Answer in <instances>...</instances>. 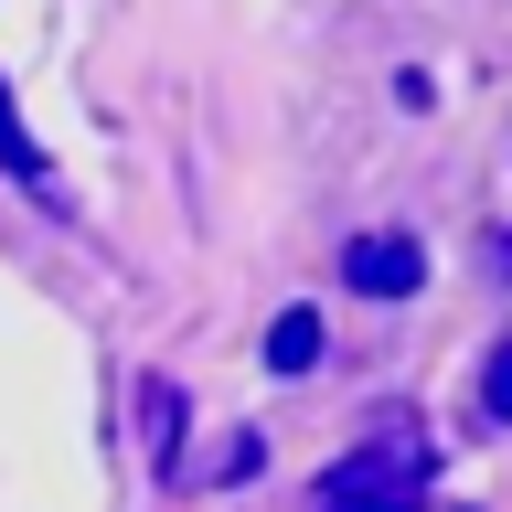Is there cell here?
<instances>
[{"label":"cell","mask_w":512,"mask_h":512,"mask_svg":"<svg viewBox=\"0 0 512 512\" xmlns=\"http://www.w3.org/2000/svg\"><path fill=\"white\" fill-rule=\"evenodd\" d=\"M480 416L512 427V342H491V363H480Z\"/></svg>","instance_id":"cell-6"},{"label":"cell","mask_w":512,"mask_h":512,"mask_svg":"<svg viewBox=\"0 0 512 512\" xmlns=\"http://www.w3.org/2000/svg\"><path fill=\"white\" fill-rule=\"evenodd\" d=\"M320 512H416V502H320Z\"/></svg>","instance_id":"cell-7"},{"label":"cell","mask_w":512,"mask_h":512,"mask_svg":"<svg viewBox=\"0 0 512 512\" xmlns=\"http://www.w3.org/2000/svg\"><path fill=\"white\" fill-rule=\"evenodd\" d=\"M139 427H150V470L182 480V384H171V374L139 384Z\"/></svg>","instance_id":"cell-4"},{"label":"cell","mask_w":512,"mask_h":512,"mask_svg":"<svg viewBox=\"0 0 512 512\" xmlns=\"http://www.w3.org/2000/svg\"><path fill=\"white\" fill-rule=\"evenodd\" d=\"M320 363V310H278V331H267V374H310Z\"/></svg>","instance_id":"cell-5"},{"label":"cell","mask_w":512,"mask_h":512,"mask_svg":"<svg viewBox=\"0 0 512 512\" xmlns=\"http://www.w3.org/2000/svg\"><path fill=\"white\" fill-rule=\"evenodd\" d=\"M0 171L32 192V203H64V182H54V160H43V139L22 128V107H11V86H0Z\"/></svg>","instance_id":"cell-3"},{"label":"cell","mask_w":512,"mask_h":512,"mask_svg":"<svg viewBox=\"0 0 512 512\" xmlns=\"http://www.w3.org/2000/svg\"><path fill=\"white\" fill-rule=\"evenodd\" d=\"M416 491H427V427H416L406 406L374 416L363 448H342V459L320 470V502H416Z\"/></svg>","instance_id":"cell-1"},{"label":"cell","mask_w":512,"mask_h":512,"mask_svg":"<svg viewBox=\"0 0 512 512\" xmlns=\"http://www.w3.org/2000/svg\"><path fill=\"white\" fill-rule=\"evenodd\" d=\"M342 288H363V299H416V288H427V246H416V235H352L342 246Z\"/></svg>","instance_id":"cell-2"}]
</instances>
